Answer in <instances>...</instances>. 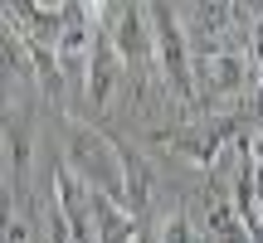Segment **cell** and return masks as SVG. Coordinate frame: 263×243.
<instances>
[{"label": "cell", "mask_w": 263, "mask_h": 243, "mask_svg": "<svg viewBox=\"0 0 263 243\" xmlns=\"http://www.w3.org/2000/svg\"><path fill=\"white\" fill-rule=\"evenodd\" d=\"M112 73H117V44L98 29L93 34V54H88V97H93V103H107Z\"/></svg>", "instance_id": "7a4b0ae2"}, {"label": "cell", "mask_w": 263, "mask_h": 243, "mask_svg": "<svg viewBox=\"0 0 263 243\" xmlns=\"http://www.w3.org/2000/svg\"><path fill=\"white\" fill-rule=\"evenodd\" d=\"M10 243H25V224H10Z\"/></svg>", "instance_id": "8992f818"}, {"label": "cell", "mask_w": 263, "mask_h": 243, "mask_svg": "<svg viewBox=\"0 0 263 243\" xmlns=\"http://www.w3.org/2000/svg\"><path fill=\"white\" fill-rule=\"evenodd\" d=\"M151 19H156V34H161V58H166V73H171V83H176L180 93H190L185 49H180V34H176V25H171V10H151Z\"/></svg>", "instance_id": "3957f363"}, {"label": "cell", "mask_w": 263, "mask_h": 243, "mask_svg": "<svg viewBox=\"0 0 263 243\" xmlns=\"http://www.w3.org/2000/svg\"><path fill=\"white\" fill-rule=\"evenodd\" d=\"M93 209H98V243H127V238H132L127 209L117 205V199L98 195V199H93Z\"/></svg>", "instance_id": "277c9868"}, {"label": "cell", "mask_w": 263, "mask_h": 243, "mask_svg": "<svg viewBox=\"0 0 263 243\" xmlns=\"http://www.w3.org/2000/svg\"><path fill=\"white\" fill-rule=\"evenodd\" d=\"M68 146H73V160H78V170H83V175L98 185V195H107V199H117V205H122V170H117L122 151H117V141H103L98 131L78 127Z\"/></svg>", "instance_id": "6da1fadb"}, {"label": "cell", "mask_w": 263, "mask_h": 243, "mask_svg": "<svg viewBox=\"0 0 263 243\" xmlns=\"http://www.w3.org/2000/svg\"><path fill=\"white\" fill-rule=\"evenodd\" d=\"M161 243H190V224H185V214H176L166 224V234H161Z\"/></svg>", "instance_id": "5b68a950"}]
</instances>
